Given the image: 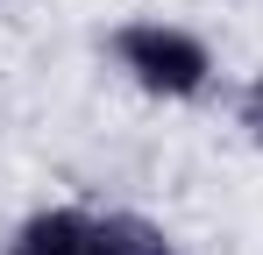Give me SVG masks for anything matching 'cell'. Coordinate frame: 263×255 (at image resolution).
<instances>
[{"label":"cell","instance_id":"obj_1","mask_svg":"<svg viewBox=\"0 0 263 255\" xmlns=\"http://www.w3.org/2000/svg\"><path fill=\"white\" fill-rule=\"evenodd\" d=\"M114 57H121V71H128L142 92H164V99H192L206 71H214V57H206V42L171 29V22H128L121 36H114Z\"/></svg>","mask_w":263,"mask_h":255},{"label":"cell","instance_id":"obj_2","mask_svg":"<svg viewBox=\"0 0 263 255\" xmlns=\"http://www.w3.org/2000/svg\"><path fill=\"white\" fill-rule=\"evenodd\" d=\"M7 255H92V220L71 206H50V213H29L14 227Z\"/></svg>","mask_w":263,"mask_h":255},{"label":"cell","instance_id":"obj_3","mask_svg":"<svg viewBox=\"0 0 263 255\" xmlns=\"http://www.w3.org/2000/svg\"><path fill=\"white\" fill-rule=\"evenodd\" d=\"M92 255H178V248H171V234H164L157 220L107 213V220H92Z\"/></svg>","mask_w":263,"mask_h":255},{"label":"cell","instance_id":"obj_4","mask_svg":"<svg viewBox=\"0 0 263 255\" xmlns=\"http://www.w3.org/2000/svg\"><path fill=\"white\" fill-rule=\"evenodd\" d=\"M249 128H256V135H263V85H256V92H249Z\"/></svg>","mask_w":263,"mask_h":255}]
</instances>
